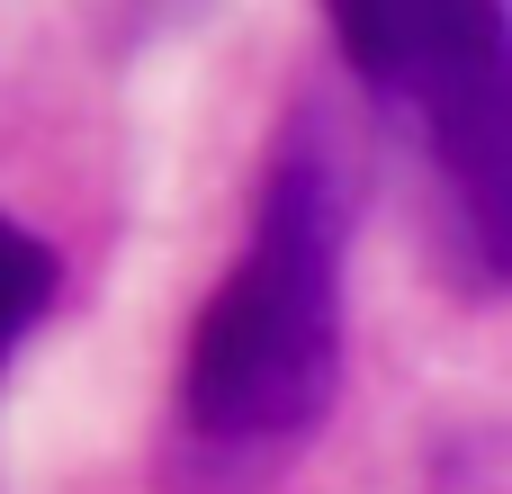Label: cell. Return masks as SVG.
<instances>
[{
    "label": "cell",
    "instance_id": "1",
    "mask_svg": "<svg viewBox=\"0 0 512 494\" xmlns=\"http://www.w3.org/2000/svg\"><path fill=\"white\" fill-rule=\"evenodd\" d=\"M342 261H351V162L333 126L288 117L252 243L198 306L180 360V432L207 459H279L297 450L342 387Z\"/></svg>",
    "mask_w": 512,
    "mask_h": 494
},
{
    "label": "cell",
    "instance_id": "3",
    "mask_svg": "<svg viewBox=\"0 0 512 494\" xmlns=\"http://www.w3.org/2000/svg\"><path fill=\"white\" fill-rule=\"evenodd\" d=\"M54 288H63L54 252H45L18 216H0V369H9V351L36 333V315L54 306Z\"/></svg>",
    "mask_w": 512,
    "mask_h": 494
},
{
    "label": "cell",
    "instance_id": "2",
    "mask_svg": "<svg viewBox=\"0 0 512 494\" xmlns=\"http://www.w3.org/2000/svg\"><path fill=\"white\" fill-rule=\"evenodd\" d=\"M360 90L414 135L450 198L468 279L512 261V18L504 0H324Z\"/></svg>",
    "mask_w": 512,
    "mask_h": 494
}]
</instances>
